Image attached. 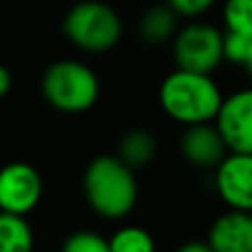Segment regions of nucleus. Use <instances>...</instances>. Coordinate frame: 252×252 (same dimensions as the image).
<instances>
[{
    "instance_id": "nucleus-1",
    "label": "nucleus",
    "mask_w": 252,
    "mask_h": 252,
    "mask_svg": "<svg viewBox=\"0 0 252 252\" xmlns=\"http://www.w3.org/2000/svg\"><path fill=\"white\" fill-rule=\"evenodd\" d=\"M221 89L208 73L177 69L166 75L159 87V104L168 118L190 126L201 122H215L221 109Z\"/></svg>"
},
{
    "instance_id": "nucleus-2",
    "label": "nucleus",
    "mask_w": 252,
    "mask_h": 252,
    "mask_svg": "<svg viewBox=\"0 0 252 252\" xmlns=\"http://www.w3.org/2000/svg\"><path fill=\"white\" fill-rule=\"evenodd\" d=\"M84 195L97 215L106 219H122L137 204L135 168L118 155H102L89 164L84 173Z\"/></svg>"
},
{
    "instance_id": "nucleus-3",
    "label": "nucleus",
    "mask_w": 252,
    "mask_h": 252,
    "mask_svg": "<svg viewBox=\"0 0 252 252\" xmlns=\"http://www.w3.org/2000/svg\"><path fill=\"white\" fill-rule=\"evenodd\" d=\"M64 35L78 49L89 53H104L122 40V18L102 0H82L66 11L62 22Z\"/></svg>"
},
{
    "instance_id": "nucleus-4",
    "label": "nucleus",
    "mask_w": 252,
    "mask_h": 252,
    "mask_svg": "<svg viewBox=\"0 0 252 252\" xmlns=\"http://www.w3.org/2000/svg\"><path fill=\"white\" fill-rule=\"evenodd\" d=\"M42 95L62 113H84L100 97V80L82 62L60 60L44 71Z\"/></svg>"
},
{
    "instance_id": "nucleus-5",
    "label": "nucleus",
    "mask_w": 252,
    "mask_h": 252,
    "mask_svg": "<svg viewBox=\"0 0 252 252\" xmlns=\"http://www.w3.org/2000/svg\"><path fill=\"white\" fill-rule=\"evenodd\" d=\"M173 58L177 69L213 75V71L226 60L223 31L208 22H188L173 38Z\"/></svg>"
},
{
    "instance_id": "nucleus-6",
    "label": "nucleus",
    "mask_w": 252,
    "mask_h": 252,
    "mask_svg": "<svg viewBox=\"0 0 252 252\" xmlns=\"http://www.w3.org/2000/svg\"><path fill=\"white\" fill-rule=\"evenodd\" d=\"M42 177L31 164L13 161L0 170V210L27 215L40 204Z\"/></svg>"
},
{
    "instance_id": "nucleus-7",
    "label": "nucleus",
    "mask_w": 252,
    "mask_h": 252,
    "mask_svg": "<svg viewBox=\"0 0 252 252\" xmlns=\"http://www.w3.org/2000/svg\"><path fill=\"white\" fill-rule=\"evenodd\" d=\"M215 188L228 208L252 213V153H228L215 168Z\"/></svg>"
},
{
    "instance_id": "nucleus-8",
    "label": "nucleus",
    "mask_w": 252,
    "mask_h": 252,
    "mask_svg": "<svg viewBox=\"0 0 252 252\" xmlns=\"http://www.w3.org/2000/svg\"><path fill=\"white\" fill-rule=\"evenodd\" d=\"M215 124L230 151L252 153V87L223 97Z\"/></svg>"
},
{
    "instance_id": "nucleus-9",
    "label": "nucleus",
    "mask_w": 252,
    "mask_h": 252,
    "mask_svg": "<svg viewBox=\"0 0 252 252\" xmlns=\"http://www.w3.org/2000/svg\"><path fill=\"white\" fill-rule=\"evenodd\" d=\"M179 148L188 164L197 166V168H217L223 161V157L230 153L221 130L215 122L186 126Z\"/></svg>"
},
{
    "instance_id": "nucleus-10",
    "label": "nucleus",
    "mask_w": 252,
    "mask_h": 252,
    "mask_svg": "<svg viewBox=\"0 0 252 252\" xmlns=\"http://www.w3.org/2000/svg\"><path fill=\"white\" fill-rule=\"evenodd\" d=\"M206 241L215 252H252V213L228 208L213 221Z\"/></svg>"
},
{
    "instance_id": "nucleus-11",
    "label": "nucleus",
    "mask_w": 252,
    "mask_h": 252,
    "mask_svg": "<svg viewBox=\"0 0 252 252\" xmlns=\"http://www.w3.org/2000/svg\"><path fill=\"white\" fill-rule=\"evenodd\" d=\"M179 31V13L168 2L153 4L142 13L137 22V33L146 44H164L175 38Z\"/></svg>"
},
{
    "instance_id": "nucleus-12",
    "label": "nucleus",
    "mask_w": 252,
    "mask_h": 252,
    "mask_svg": "<svg viewBox=\"0 0 252 252\" xmlns=\"http://www.w3.org/2000/svg\"><path fill=\"white\" fill-rule=\"evenodd\" d=\"M155 155H157V142L151 130L133 128L120 139L118 157L124 164H128L130 168H142V166L151 164Z\"/></svg>"
},
{
    "instance_id": "nucleus-13",
    "label": "nucleus",
    "mask_w": 252,
    "mask_h": 252,
    "mask_svg": "<svg viewBox=\"0 0 252 252\" xmlns=\"http://www.w3.org/2000/svg\"><path fill=\"white\" fill-rule=\"evenodd\" d=\"M0 252H33V232L25 215L0 210Z\"/></svg>"
},
{
    "instance_id": "nucleus-14",
    "label": "nucleus",
    "mask_w": 252,
    "mask_h": 252,
    "mask_svg": "<svg viewBox=\"0 0 252 252\" xmlns=\"http://www.w3.org/2000/svg\"><path fill=\"white\" fill-rule=\"evenodd\" d=\"M111 252H155V239L148 230L126 226L109 239Z\"/></svg>"
},
{
    "instance_id": "nucleus-15",
    "label": "nucleus",
    "mask_w": 252,
    "mask_h": 252,
    "mask_svg": "<svg viewBox=\"0 0 252 252\" xmlns=\"http://www.w3.org/2000/svg\"><path fill=\"white\" fill-rule=\"evenodd\" d=\"M223 25L228 33L252 38V0H226Z\"/></svg>"
},
{
    "instance_id": "nucleus-16",
    "label": "nucleus",
    "mask_w": 252,
    "mask_h": 252,
    "mask_svg": "<svg viewBox=\"0 0 252 252\" xmlns=\"http://www.w3.org/2000/svg\"><path fill=\"white\" fill-rule=\"evenodd\" d=\"M62 252H111L109 239L91 230L73 232L62 246Z\"/></svg>"
},
{
    "instance_id": "nucleus-17",
    "label": "nucleus",
    "mask_w": 252,
    "mask_h": 252,
    "mask_svg": "<svg viewBox=\"0 0 252 252\" xmlns=\"http://www.w3.org/2000/svg\"><path fill=\"white\" fill-rule=\"evenodd\" d=\"M179 18H199L215 4V0H166Z\"/></svg>"
},
{
    "instance_id": "nucleus-18",
    "label": "nucleus",
    "mask_w": 252,
    "mask_h": 252,
    "mask_svg": "<svg viewBox=\"0 0 252 252\" xmlns=\"http://www.w3.org/2000/svg\"><path fill=\"white\" fill-rule=\"evenodd\" d=\"M175 252H215V250L210 248L208 241H188V244L179 246Z\"/></svg>"
},
{
    "instance_id": "nucleus-19",
    "label": "nucleus",
    "mask_w": 252,
    "mask_h": 252,
    "mask_svg": "<svg viewBox=\"0 0 252 252\" xmlns=\"http://www.w3.org/2000/svg\"><path fill=\"white\" fill-rule=\"evenodd\" d=\"M11 82H13V80H11L9 69L4 64H0V100H2V97L11 91Z\"/></svg>"
},
{
    "instance_id": "nucleus-20",
    "label": "nucleus",
    "mask_w": 252,
    "mask_h": 252,
    "mask_svg": "<svg viewBox=\"0 0 252 252\" xmlns=\"http://www.w3.org/2000/svg\"><path fill=\"white\" fill-rule=\"evenodd\" d=\"M241 66H244V69L248 71V75L252 78V42H250V47H248V53H246L244 62H241Z\"/></svg>"
}]
</instances>
